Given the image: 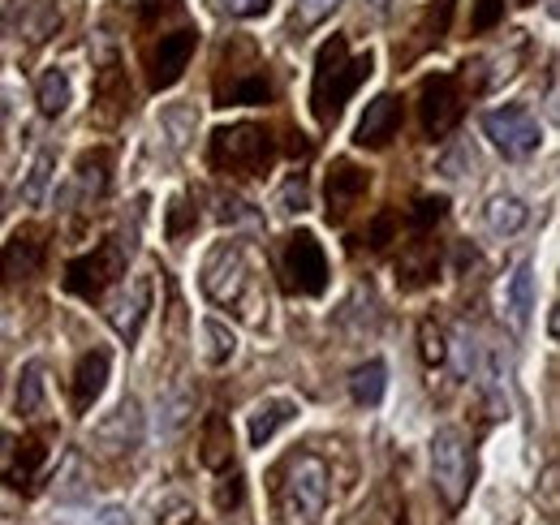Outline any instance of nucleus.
Segmentation results:
<instances>
[{
  "mask_svg": "<svg viewBox=\"0 0 560 525\" xmlns=\"http://www.w3.org/2000/svg\"><path fill=\"white\" fill-rule=\"evenodd\" d=\"M199 284L215 306L233 311L242 324H250V328L268 324V284L259 280L255 259L242 242H215L203 259Z\"/></svg>",
  "mask_w": 560,
  "mask_h": 525,
  "instance_id": "f257e3e1",
  "label": "nucleus"
},
{
  "mask_svg": "<svg viewBox=\"0 0 560 525\" xmlns=\"http://www.w3.org/2000/svg\"><path fill=\"white\" fill-rule=\"evenodd\" d=\"M332 474L319 453H298L284 460V474L277 482V513L280 525H319L328 513Z\"/></svg>",
  "mask_w": 560,
  "mask_h": 525,
  "instance_id": "f03ea898",
  "label": "nucleus"
},
{
  "mask_svg": "<svg viewBox=\"0 0 560 525\" xmlns=\"http://www.w3.org/2000/svg\"><path fill=\"white\" fill-rule=\"evenodd\" d=\"M371 73V52L362 57H350V39L346 35H332L319 57H315V86H311V108L319 117V126H332L346 108L358 82Z\"/></svg>",
  "mask_w": 560,
  "mask_h": 525,
  "instance_id": "7ed1b4c3",
  "label": "nucleus"
},
{
  "mask_svg": "<svg viewBox=\"0 0 560 525\" xmlns=\"http://www.w3.org/2000/svg\"><path fill=\"white\" fill-rule=\"evenodd\" d=\"M211 164L224 177H264L277 164V142L264 126H229L211 138Z\"/></svg>",
  "mask_w": 560,
  "mask_h": 525,
  "instance_id": "20e7f679",
  "label": "nucleus"
},
{
  "mask_svg": "<svg viewBox=\"0 0 560 525\" xmlns=\"http://www.w3.org/2000/svg\"><path fill=\"white\" fill-rule=\"evenodd\" d=\"M431 478H435V491L444 495V504L457 513L466 500H470V487H475V457H470V444L457 427H440L431 435Z\"/></svg>",
  "mask_w": 560,
  "mask_h": 525,
  "instance_id": "39448f33",
  "label": "nucleus"
},
{
  "mask_svg": "<svg viewBox=\"0 0 560 525\" xmlns=\"http://www.w3.org/2000/svg\"><path fill=\"white\" fill-rule=\"evenodd\" d=\"M280 267H284V284L298 298H319L328 289V255H324V246H319V237L311 229H298L284 242Z\"/></svg>",
  "mask_w": 560,
  "mask_h": 525,
  "instance_id": "423d86ee",
  "label": "nucleus"
},
{
  "mask_svg": "<svg viewBox=\"0 0 560 525\" xmlns=\"http://www.w3.org/2000/svg\"><path fill=\"white\" fill-rule=\"evenodd\" d=\"M483 133L491 138V147L504 151L509 160L535 155V151L544 147V126H539L535 113L522 108V104H504V108L483 113Z\"/></svg>",
  "mask_w": 560,
  "mask_h": 525,
  "instance_id": "0eeeda50",
  "label": "nucleus"
},
{
  "mask_svg": "<svg viewBox=\"0 0 560 525\" xmlns=\"http://www.w3.org/2000/svg\"><path fill=\"white\" fill-rule=\"evenodd\" d=\"M126 276V255H121V246L117 242H104L100 250H91V255H82V259H73L66 267V289H70L73 298H82V302H95V298H104V289L108 284H117Z\"/></svg>",
  "mask_w": 560,
  "mask_h": 525,
  "instance_id": "6e6552de",
  "label": "nucleus"
},
{
  "mask_svg": "<svg viewBox=\"0 0 560 525\" xmlns=\"http://www.w3.org/2000/svg\"><path fill=\"white\" fill-rule=\"evenodd\" d=\"M142 440H147V418H142V405L135 396H121V405L113 413H104L91 431V444L104 457H130L142 448Z\"/></svg>",
  "mask_w": 560,
  "mask_h": 525,
  "instance_id": "1a4fd4ad",
  "label": "nucleus"
},
{
  "mask_svg": "<svg viewBox=\"0 0 560 525\" xmlns=\"http://www.w3.org/2000/svg\"><path fill=\"white\" fill-rule=\"evenodd\" d=\"M151 311H155V276L151 271H139L130 284H121V293L113 298V306H108V324L113 331L126 340V345H135L147 328V319H151Z\"/></svg>",
  "mask_w": 560,
  "mask_h": 525,
  "instance_id": "9d476101",
  "label": "nucleus"
},
{
  "mask_svg": "<svg viewBox=\"0 0 560 525\" xmlns=\"http://www.w3.org/2000/svg\"><path fill=\"white\" fill-rule=\"evenodd\" d=\"M419 117L427 138H444V133L457 130V121H462V86H457L453 73H435V78L422 82Z\"/></svg>",
  "mask_w": 560,
  "mask_h": 525,
  "instance_id": "9b49d317",
  "label": "nucleus"
},
{
  "mask_svg": "<svg viewBox=\"0 0 560 525\" xmlns=\"http://www.w3.org/2000/svg\"><path fill=\"white\" fill-rule=\"evenodd\" d=\"M195 48H199V31H195V26H182V31L160 35V44H155V52H151V61H147V69H151V73H147V78H151V91L177 86L186 66H190V57H195Z\"/></svg>",
  "mask_w": 560,
  "mask_h": 525,
  "instance_id": "f8f14e48",
  "label": "nucleus"
},
{
  "mask_svg": "<svg viewBox=\"0 0 560 525\" xmlns=\"http://www.w3.org/2000/svg\"><path fill=\"white\" fill-rule=\"evenodd\" d=\"M401 130V100L397 95H375L353 130V142L366 147V151H384L393 138Z\"/></svg>",
  "mask_w": 560,
  "mask_h": 525,
  "instance_id": "ddd939ff",
  "label": "nucleus"
},
{
  "mask_svg": "<svg viewBox=\"0 0 560 525\" xmlns=\"http://www.w3.org/2000/svg\"><path fill=\"white\" fill-rule=\"evenodd\" d=\"M39 262H44V233L26 224L0 250V276H4V284H18V280H31L39 271Z\"/></svg>",
  "mask_w": 560,
  "mask_h": 525,
  "instance_id": "4468645a",
  "label": "nucleus"
},
{
  "mask_svg": "<svg viewBox=\"0 0 560 525\" xmlns=\"http://www.w3.org/2000/svg\"><path fill=\"white\" fill-rule=\"evenodd\" d=\"M108 371H113L108 349H91V353L78 358V366H73V384H70V405L78 409V413H86V409L104 396Z\"/></svg>",
  "mask_w": 560,
  "mask_h": 525,
  "instance_id": "2eb2a0df",
  "label": "nucleus"
},
{
  "mask_svg": "<svg viewBox=\"0 0 560 525\" xmlns=\"http://www.w3.org/2000/svg\"><path fill=\"white\" fill-rule=\"evenodd\" d=\"M293 418H298V400H293V396H264V400L246 413V440H250V448L272 444L280 427H289Z\"/></svg>",
  "mask_w": 560,
  "mask_h": 525,
  "instance_id": "dca6fc26",
  "label": "nucleus"
},
{
  "mask_svg": "<svg viewBox=\"0 0 560 525\" xmlns=\"http://www.w3.org/2000/svg\"><path fill=\"white\" fill-rule=\"evenodd\" d=\"M328 211L332 215H350L353 207L366 198L371 190V173L366 168H358L353 160H337L332 168H328Z\"/></svg>",
  "mask_w": 560,
  "mask_h": 525,
  "instance_id": "f3484780",
  "label": "nucleus"
},
{
  "mask_svg": "<svg viewBox=\"0 0 560 525\" xmlns=\"http://www.w3.org/2000/svg\"><path fill=\"white\" fill-rule=\"evenodd\" d=\"M530 311H535V262L522 259L513 267V276L504 280V315L522 331L530 328Z\"/></svg>",
  "mask_w": 560,
  "mask_h": 525,
  "instance_id": "a211bd4d",
  "label": "nucleus"
},
{
  "mask_svg": "<svg viewBox=\"0 0 560 525\" xmlns=\"http://www.w3.org/2000/svg\"><path fill=\"white\" fill-rule=\"evenodd\" d=\"M195 130H199V113H195L190 104H168V108H160V117H155V138L164 142L168 155H182V151L190 147Z\"/></svg>",
  "mask_w": 560,
  "mask_h": 525,
  "instance_id": "6ab92c4d",
  "label": "nucleus"
},
{
  "mask_svg": "<svg viewBox=\"0 0 560 525\" xmlns=\"http://www.w3.org/2000/svg\"><path fill=\"white\" fill-rule=\"evenodd\" d=\"M215 100H220V108H229V104H268L272 100V82H268V73L264 66H250V69H237V78L224 86H215Z\"/></svg>",
  "mask_w": 560,
  "mask_h": 525,
  "instance_id": "aec40b11",
  "label": "nucleus"
},
{
  "mask_svg": "<svg viewBox=\"0 0 560 525\" xmlns=\"http://www.w3.org/2000/svg\"><path fill=\"white\" fill-rule=\"evenodd\" d=\"M483 220L495 237H517L526 224H530V207L517 195H491L483 207Z\"/></svg>",
  "mask_w": 560,
  "mask_h": 525,
  "instance_id": "412c9836",
  "label": "nucleus"
},
{
  "mask_svg": "<svg viewBox=\"0 0 560 525\" xmlns=\"http://www.w3.org/2000/svg\"><path fill=\"white\" fill-rule=\"evenodd\" d=\"M52 495L61 500V504H82L86 495H91V474H86V457L70 448L61 465H57V478H52Z\"/></svg>",
  "mask_w": 560,
  "mask_h": 525,
  "instance_id": "4be33fe9",
  "label": "nucleus"
},
{
  "mask_svg": "<svg viewBox=\"0 0 560 525\" xmlns=\"http://www.w3.org/2000/svg\"><path fill=\"white\" fill-rule=\"evenodd\" d=\"M199 460H203L208 469H215V474H224V469L233 465V431H229V418H224V413H211L208 422H203Z\"/></svg>",
  "mask_w": 560,
  "mask_h": 525,
  "instance_id": "5701e85b",
  "label": "nucleus"
},
{
  "mask_svg": "<svg viewBox=\"0 0 560 525\" xmlns=\"http://www.w3.org/2000/svg\"><path fill=\"white\" fill-rule=\"evenodd\" d=\"M18 413H22V418H44V413H48L44 362H26V366H22V380H18Z\"/></svg>",
  "mask_w": 560,
  "mask_h": 525,
  "instance_id": "b1692460",
  "label": "nucleus"
},
{
  "mask_svg": "<svg viewBox=\"0 0 560 525\" xmlns=\"http://www.w3.org/2000/svg\"><path fill=\"white\" fill-rule=\"evenodd\" d=\"M35 104H39V113L44 117H61L66 108L73 104V82L66 69H48L44 78H39V86H35Z\"/></svg>",
  "mask_w": 560,
  "mask_h": 525,
  "instance_id": "393cba45",
  "label": "nucleus"
},
{
  "mask_svg": "<svg viewBox=\"0 0 560 525\" xmlns=\"http://www.w3.org/2000/svg\"><path fill=\"white\" fill-rule=\"evenodd\" d=\"M384 393H388V366L380 362V358H371V362H362V366H353L350 375V396L358 400V405H380L384 400Z\"/></svg>",
  "mask_w": 560,
  "mask_h": 525,
  "instance_id": "a878e982",
  "label": "nucleus"
},
{
  "mask_svg": "<svg viewBox=\"0 0 560 525\" xmlns=\"http://www.w3.org/2000/svg\"><path fill=\"white\" fill-rule=\"evenodd\" d=\"M435 267H440V255H435V242H415L401 262H397V280L406 284V289H419L427 284L431 276H435Z\"/></svg>",
  "mask_w": 560,
  "mask_h": 525,
  "instance_id": "bb28decb",
  "label": "nucleus"
},
{
  "mask_svg": "<svg viewBox=\"0 0 560 525\" xmlns=\"http://www.w3.org/2000/svg\"><path fill=\"white\" fill-rule=\"evenodd\" d=\"M13 448H18V460L9 465L4 487H26V482L39 474V465L48 460V440H44V435H26V440L13 444Z\"/></svg>",
  "mask_w": 560,
  "mask_h": 525,
  "instance_id": "cd10ccee",
  "label": "nucleus"
},
{
  "mask_svg": "<svg viewBox=\"0 0 560 525\" xmlns=\"http://www.w3.org/2000/svg\"><path fill=\"white\" fill-rule=\"evenodd\" d=\"M190 413H195V388L186 380H177V384H168L160 393V422H164V431H182L190 422Z\"/></svg>",
  "mask_w": 560,
  "mask_h": 525,
  "instance_id": "c85d7f7f",
  "label": "nucleus"
},
{
  "mask_svg": "<svg viewBox=\"0 0 560 525\" xmlns=\"http://www.w3.org/2000/svg\"><path fill=\"white\" fill-rule=\"evenodd\" d=\"M203 362L208 366H229L237 353V336L224 319H203Z\"/></svg>",
  "mask_w": 560,
  "mask_h": 525,
  "instance_id": "c756f323",
  "label": "nucleus"
},
{
  "mask_svg": "<svg viewBox=\"0 0 560 525\" xmlns=\"http://www.w3.org/2000/svg\"><path fill=\"white\" fill-rule=\"evenodd\" d=\"M353 525H406V513H401L397 491H393V487H380V491L366 500V509L358 513V522Z\"/></svg>",
  "mask_w": 560,
  "mask_h": 525,
  "instance_id": "7c9ffc66",
  "label": "nucleus"
},
{
  "mask_svg": "<svg viewBox=\"0 0 560 525\" xmlns=\"http://www.w3.org/2000/svg\"><path fill=\"white\" fill-rule=\"evenodd\" d=\"M52 168H57L52 151H39V155L31 160V168H26V177H22V202H26V207H39V202H44L48 186H52Z\"/></svg>",
  "mask_w": 560,
  "mask_h": 525,
  "instance_id": "2f4dec72",
  "label": "nucleus"
},
{
  "mask_svg": "<svg viewBox=\"0 0 560 525\" xmlns=\"http://www.w3.org/2000/svg\"><path fill=\"white\" fill-rule=\"evenodd\" d=\"M18 26L26 39H48V31L57 26V9L48 0H22L18 4Z\"/></svg>",
  "mask_w": 560,
  "mask_h": 525,
  "instance_id": "473e14b6",
  "label": "nucleus"
},
{
  "mask_svg": "<svg viewBox=\"0 0 560 525\" xmlns=\"http://www.w3.org/2000/svg\"><path fill=\"white\" fill-rule=\"evenodd\" d=\"M337 9H341V0H298V4H293V31H315V26H324Z\"/></svg>",
  "mask_w": 560,
  "mask_h": 525,
  "instance_id": "72a5a7b5",
  "label": "nucleus"
},
{
  "mask_svg": "<svg viewBox=\"0 0 560 525\" xmlns=\"http://www.w3.org/2000/svg\"><path fill=\"white\" fill-rule=\"evenodd\" d=\"M419 353H422V362H427L431 371L448 362V340H444V331L435 328L431 319H422V324H419Z\"/></svg>",
  "mask_w": 560,
  "mask_h": 525,
  "instance_id": "f704fd0d",
  "label": "nucleus"
},
{
  "mask_svg": "<svg viewBox=\"0 0 560 525\" xmlns=\"http://www.w3.org/2000/svg\"><path fill=\"white\" fill-rule=\"evenodd\" d=\"M195 224H199V215H195V207L186 202V195H173V202H168V224H164L168 242H182Z\"/></svg>",
  "mask_w": 560,
  "mask_h": 525,
  "instance_id": "c9c22d12",
  "label": "nucleus"
},
{
  "mask_svg": "<svg viewBox=\"0 0 560 525\" xmlns=\"http://www.w3.org/2000/svg\"><path fill=\"white\" fill-rule=\"evenodd\" d=\"M215 13L233 18V22H255V18H268L272 13V0H211Z\"/></svg>",
  "mask_w": 560,
  "mask_h": 525,
  "instance_id": "e433bc0d",
  "label": "nucleus"
},
{
  "mask_svg": "<svg viewBox=\"0 0 560 525\" xmlns=\"http://www.w3.org/2000/svg\"><path fill=\"white\" fill-rule=\"evenodd\" d=\"M444 207H448L444 198H419V202H415L410 224H415V233H419V237H427V233H431V229L444 220Z\"/></svg>",
  "mask_w": 560,
  "mask_h": 525,
  "instance_id": "4c0bfd02",
  "label": "nucleus"
},
{
  "mask_svg": "<svg viewBox=\"0 0 560 525\" xmlns=\"http://www.w3.org/2000/svg\"><path fill=\"white\" fill-rule=\"evenodd\" d=\"M504 22V0H475V9H470V26L479 31V35H488Z\"/></svg>",
  "mask_w": 560,
  "mask_h": 525,
  "instance_id": "58836bf2",
  "label": "nucleus"
},
{
  "mask_svg": "<svg viewBox=\"0 0 560 525\" xmlns=\"http://www.w3.org/2000/svg\"><path fill=\"white\" fill-rule=\"evenodd\" d=\"M104 164H108V155H104V151H95V155H82V160H78V182H82L91 195H100V190H104Z\"/></svg>",
  "mask_w": 560,
  "mask_h": 525,
  "instance_id": "ea45409f",
  "label": "nucleus"
},
{
  "mask_svg": "<svg viewBox=\"0 0 560 525\" xmlns=\"http://www.w3.org/2000/svg\"><path fill=\"white\" fill-rule=\"evenodd\" d=\"M539 491H544V513H548V517H557L560 513V465H548V469H544Z\"/></svg>",
  "mask_w": 560,
  "mask_h": 525,
  "instance_id": "a19ab883",
  "label": "nucleus"
},
{
  "mask_svg": "<svg viewBox=\"0 0 560 525\" xmlns=\"http://www.w3.org/2000/svg\"><path fill=\"white\" fill-rule=\"evenodd\" d=\"M237 504H242V478L229 474V478H220V487H215V509H220V513H233Z\"/></svg>",
  "mask_w": 560,
  "mask_h": 525,
  "instance_id": "79ce46f5",
  "label": "nucleus"
},
{
  "mask_svg": "<svg viewBox=\"0 0 560 525\" xmlns=\"http://www.w3.org/2000/svg\"><path fill=\"white\" fill-rule=\"evenodd\" d=\"M393 229H397V215H393V211H380L375 224H371V246L384 250V246L393 242Z\"/></svg>",
  "mask_w": 560,
  "mask_h": 525,
  "instance_id": "37998d69",
  "label": "nucleus"
},
{
  "mask_svg": "<svg viewBox=\"0 0 560 525\" xmlns=\"http://www.w3.org/2000/svg\"><path fill=\"white\" fill-rule=\"evenodd\" d=\"M280 202H284V211H302V207H306V186H302V177L284 186V195H280Z\"/></svg>",
  "mask_w": 560,
  "mask_h": 525,
  "instance_id": "c03bdc74",
  "label": "nucleus"
},
{
  "mask_svg": "<svg viewBox=\"0 0 560 525\" xmlns=\"http://www.w3.org/2000/svg\"><path fill=\"white\" fill-rule=\"evenodd\" d=\"M95 525H130V513L113 504V509H104V513H100V522H95Z\"/></svg>",
  "mask_w": 560,
  "mask_h": 525,
  "instance_id": "a18cd8bd",
  "label": "nucleus"
},
{
  "mask_svg": "<svg viewBox=\"0 0 560 525\" xmlns=\"http://www.w3.org/2000/svg\"><path fill=\"white\" fill-rule=\"evenodd\" d=\"M13 444H18V440H13V435H9L4 427H0V460H4L9 453H13Z\"/></svg>",
  "mask_w": 560,
  "mask_h": 525,
  "instance_id": "49530a36",
  "label": "nucleus"
},
{
  "mask_svg": "<svg viewBox=\"0 0 560 525\" xmlns=\"http://www.w3.org/2000/svg\"><path fill=\"white\" fill-rule=\"evenodd\" d=\"M517 4H535V0H517Z\"/></svg>",
  "mask_w": 560,
  "mask_h": 525,
  "instance_id": "de8ad7c7",
  "label": "nucleus"
},
{
  "mask_svg": "<svg viewBox=\"0 0 560 525\" xmlns=\"http://www.w3.org/2000/svg\"><path fill=\"white\" fill-rule=\"evenodd\" d=\"M0 380H4V375H0Z\"/></svg>",
  "mask_w": 560,
  "mask_h": 525,
  "instance_id": "09e8293b",
  "label": "nucleus"
}]
</instances>
